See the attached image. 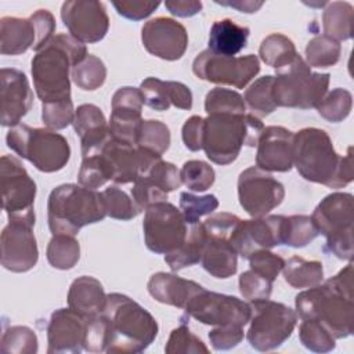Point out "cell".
Listing matches in <instances>:
<instances>
[{
    "label": "cell",
    "mask_w": 354,
    "mask_h": 354,
    "mask_svg": "<svg viewBox=\"0 0 354 354\" xmlns=\"http://www.w3.org/2000/svg\"><path fill=\"white\" fill-rule=\"evenodd\" d=\"M354 8L347 1L326 3L322 14L324 33L336 41L353 37Z\"/></svg>",
    "instance_id": "1f68e13d"
},
{
    "label": "cell",
    "mask_w": 354,
    "mask_h": 354,
    "mask_svg": "<svg viewBox=\"0 0 354 354\" xmlns=\"http://www.w3.org/2000/svg\"><path fill=\"white\" fill-rule=\"evenodd\" d=\"M353 108V95L346 88H333L326 93L322 101L318 104V113L328 122L339 123L344 120Z\"/></svg>",
    "instance_id": "ab89813d"
},
{
    "label": "cell",
    "mask_w": 354,
    "mask_h": 354,
    "mask_svg": "<svg viewBox=\"0 0 354 354\" xmlns=\"http://www.w3.org/2000/svg\"><path fill=\"white\" fill-rule=\"evenodd\" d=\"M106 216L116 220H131L142 210L137 206L134 199L116 185H111L102 191Z\"/></svg>",
    "instance_id": "ee69618b"
},
{
    "label": "cell",
    "mask_w": 354,
    "mask_h": 354,
    "mask_svg": "<svg viewBox=\"0 0 354 354\" xmlns=\"http://www.w3.org/2000/svg\"><path fill=\"white\" fill-rule=\"evenodd\" d=\"M183 310L185 317L212 326H245L252 315L250 304L246 301L235 296L207 290L203 286L192 295Z\"/></svg>",
    "instance_id": "7c38bea8"
},
{
    "label": "cell",
    "mask_w": 354,
    "mask_h": 354,
    "mask_svg": "<svg viewBox=\"0 0 354 354\" xmlns=\"http://www.w3.org/2000/svg\"><path fill=\"white\" fill-rule=\"evenodd\" d=\"M140 90L144 104L155 111H167L171 105L180 109L192 108V93L181 82L147 77L141 82Z\"/></svg>",
    "instance_id": "d4e9b609"
},
{
    "label": "cell",
    "mask_w": 354,
    "mask_h": 354,
    "mask_svg": "<svg viewBox=\"0 0 354 354\" xmlns=\"http://www.w3.org/2000/svg\"><path fill=\"white\" fill-rule=\"evenodd\" d=\"M250 29L230 18L214 21L209 32V50L214 54L234 57L246 47Z\"/></svg>",
    "instance_id": "f546056e"
},
{
    "label": "cell",
    "mask_w": 354,
    "mask_h": 354,
    "mask_svg": "<svg viewBox=\"0 0 354 354\" xmlns=\"http://www.w3.org/2000/svg\"><path fill=\"white\" fill-rule=\"evenodd\" d=\"M86 44L72 35L58 33L32 59L33 86L41 104L71 98L72 69L87 57Z\"/></svg>",
    "instance_id": "3957f363"
},
{
    "label": "cell",
    "mask_w": 354,
    "mask_h": 354,
    "mask_svg": "<svg viewBox=\"0 0 354 354\" xmlns=\"http://www.w3.org/2000/svg\"><path fill=\"white\" fill-rule=\"evenodd\" d=\"M272 82L274 76L267 75L259 77L246 88L243 100L246 106L252 111V115L263 118L278 108L272 97Z\"/></svg>",
    "instance_id": "d590c367"
},
{
    "label": "cell",
    "mask_w": 354,
    "mask_h": 354,
    "mask_svg": "<svg viewBox=\"0 0 354 354\" xmlns=\"http://www.w3.org/2000/svg\"><path fill=\"white\" fill-rule=\"evenodd\" d=\"M217 4L232 7L241 12L252 14L256 12L259 8H261L263 1H253V0H232V1H216Z\"/></svg>",
    "instance_id": "be15d7a7"
},
{
    "label": "cell",
    "mask_w": 354,
    "mask_h": 354,
    "mask_svg": "<svg viewBox=\"0 0 354 354\" xmlns=\"http://www.w3.org/2000/svg\"><path fill=\"white\" fill-rule=\"evenodd\" d=\"M1 126L12 127L29 112L33 104L26 75L15 68H1Z\"/></svg>",
    "instance_id": "603a6c76"
},
{
    "label": "cell",
    "mask_w": 354,
    "mask_h": 354,
    "mask_svg": "<svg viewBox=\"0 0 354 354\" xmlns=\"http://www.w3.org/2000/svg\"><path fill=\"white\" fill-rule=\"evenodd\" d=\"M75 111L72 100L41 104V120L51 130H61L73 123Z\"/></svg>",
    "instance_id": "f907efd6"
},
{
    "label": "cell",
    "mask_w": 354,
    "mask_h": 354,
    "mask_svg": "<svg viewBox=\"0 0 354 354\" xmlns=\"http://www.w3.org/2000/svg\"><path fill=\"white\" fill-rule=\"evenodd\" d=\"M144 105V97L140 88L120 87L112 97V112L109 118V134L113 140L137 144L140 127L142 123L141 111Z\"/></svg>",
    "instance_id": "ffe728a7"
},
{
    "label": "cell",
    "mask_w": 354,
    "mask_h": 354,
    "mask_svg": "<svg viewBox=\"0 0 354 354\" xmlns=\"http://www.w3.org/2000/svg\"><path fill=\"white\" fill-rule=\"evenodd\" d=\"M6 141L10 149L43 173L64 169L71 158L66 138L48 127H30L19 123L10 127Z\"/></svg>",
    "instance_id": "52a82bcc"
},
{
    "label": "cell",
    "mask_w": 354,
    "mask_h": 354,
    "mask_svg": "<svg viewBox=\"0 0 354 354\" xmlns=\"http://www.w3.org/2000/svg\"><path fill=\"white\" fill-rule=\"evenodd\" d=\"M299 337L301 344L314 353H329L336 347V339L332 333L321 322L314 319H301Z\"/></svg>",
    "instance_id": "60d3db41"
},
{
    "label": "cell",
    "mask_w": 354,
    "mask_h": 354,
    "mask_svg": "<svg viewBox=\"0 0 354 354\" xmlns=\"http://www.w3.org/2000/svg\"><path fill=\"white\" fill-rule=\"evenodd\" d=\"M149 295L159 303L184 308L187 301L202 286L195 281L184 279L170 272H156L151 275L147 283Z\"/></svg>",
    "instance_id": "484cf974"
},
{
    "label": "cell",
    "mask_w": 354,
    "mask_h": 354,
    "mask_svg": "<svg viewBox=\"0 0 354 354\" xmlns=\"http://www.w3.org/2000/svg\"><path fill=\"white\" fill-rule=\"evenodd\" d=\"M293 137L286 127H264L257 141L256 166L264 171H289L293 167Z\"/></svg>",
    "instance_id": "7402d4cb"
},
{
    "label": "cell",
    "mask_w": 354,
    "mask_h": 354,
    "mask_svg": "<svg viewBox=\"0 0 354 354\" xmlns=\"http://www.w3.org/2000/svg\"><path fill=\"white\" fill-rule=\"evenodd\" d=\"M165 7L170 11V14L188 18L198 14L202 10V1L198 0H169L165 1Z\"/></svg>",
    "instance_id": "6125c7cd"
},
{
    "label": "cell",
    "mask_w": 354,
    "mask_h": 354,
    "mask_svg": "<svg viewBox=\"0 0 354 354\" xmlns=\"http://www.w3.org/2000/svg\"><path fill=\"white\" fill-rule=\"evenodd\" d=\"M141 40L149 54L166 61L180 59L188 47L184 25L167 17L147 21L141 29Z\"/></svg>",
    "instance_id": "d6986e66"
},
{
    "label": "cell",
    "mask_w": 354,
    "mask_h": 354,
    "mask_svg": "<svg viewBox=\"0 0 354 354\" xmlns=\"http://www.w3.org/2000/svg\"><path fill=\"white\" fill-rule=\"evenodd\" d=\"M71 76L79 88L97 90L106 79V68L98 57L87 54V57L72 69Z\"/></svg>",
    "instance_id": "f35d334b"
},
{
    "label": "cell",
    "mask_w": 354,
    "mask_h": 354,
    "mask_svg": "<svg viewBox=\"0 0 354 354\" xmlns=\"http://www.w3.org/2000/svg\"><path fill=\"white\" fill-rule=\"evenodd\" d=\"M0 350L3 353L35 354L37 351V336L25 325H14L3 332Z\"/></svg>",
    "instance_id": "f6af8a7d"
},
{
    "label": "cell",
    "mask_w": 354,
    "mask_h": 354,
    "mask_svg": "<svg viewBox=\"0 0 354 354\" xmlns=\"http://www.w3.org/2000/svg\"><path fill=\"white\" fill-rule=\"evenodd\" d=\"M109 180H111V176H109L108 167L100 153L94 156L83 158L80 170L77 174L79 185L90 189H97L105 185Z\"/></svg>",
    "instance_id": "681fc988"
},
{
    "label": "cell",
    "mask_w": 354,
    "mask_h": 354,
    "mask_svg": "<svg viewBox=\"0 0 354 354\" xmlns=\"http://www.w3.org/2000/svg\"><path fill=\"white\" fill-rule=\"evenodd\" d=\"M35 221L11 218L1 231V266L11 272H26L39 260L33 234Z\"/></svg>",
    "instance_id": "2e32d148"
},
{
    "label": "cell",
    "mask_w": 354,
    "mask_h": 354,
    "mask_svg": "<svg viewBox=\"0 0 354 354\" xmlns=\"http://www.w3.org/2000/svg\"><path fill=\"white\" fill-rule=\"evenodd\" d=\"M106 303V295L98 279L88 275L76 278L68 292V306L84 318L101 315Z\"/></svg>",
    "instance_id": "4316f807"
},
{
    "label": "cell",
    "mask_w": 354,
    "mask_h": 354,
    "mask_svg": "<svg viewBox=\"0 0 354 354\" xmlns=\"http://www.w3.org/2000/svg\"><path fill=\"white\" fill-rule=\"evenodd\" d=\"M36 28L32 18L3 17L0 19V53L19 55L36 44Z\"/></svg>",
    "instance_id": "83f0119b"
},
{
    "label": "cell",
    "mask_w": 354,
    "mask_h": 354,
    "mask_svg": "<svg viewBox=\"0 0 354 354\" xmlns=\"http://www.w3.org/2000/svg\"><path fill=\"white\" fill-rule=\"evenodd\" d=\"M218 206V199L209 194L203 196L194 195L191 192L180 194V210L187 224L199 223V218L206 214H212Z\"/></svg>",
    "instance_id": "7dc6e473"
},
{
    "label": "cell",
    "mask_w": 354,
    "mask_h": 354,
    "mask_svg": "<svg viewBox=\"0 0 354 354\" xmlns=\"http://www.w3.org/2000/svg\"><path fill=\"white\" fill-rule=\"evenodd\" d=\"M87 318L72 308L55 310L47 325L48 354H79L84 350Z\"/></svg>",
    "instance_id": "44dd1931"
},
{
    "label": "cell",
    "mask_w": 354,
    "mask_h": 354,
    "mask_svg": "<svg viewBox=\"0 0 354 354\" xmlns=\"http://www.w3.org/2000/svg\"><path fill=\"white\" fill-rule=\"evenodd\" d=\"M187 238L176 250L165 254V261L171 271H178L201 261L203 246L206 242V232L202 223L189 224Z\"/></svg>",
    "instance_id": "4dcf8cb0"
},
{
    "label": "cell",
    "mask_w": 354,
    "mask_h": 354,
    "mask_svg": "<svg viewBox=\"0 0 354 354\" xmlns=\"http://www.w3.org/2000/svg\"><path fill=\"white\" fill-rule=\"evenodd\" d=\"M239 217L232 213L218 212L210 214L202 224L207 236L228 239L231 238L236 224L239 223Z\"/></svg>",
    "instance_id": "11a10c76"
},
{
    "label": "cell",
    "mask_w": 354,
    "mask_h": 354,
    "mask_svg": "<svg viewBox=\"0 0 354 354\" xmlns=\"http://www.w3.org/2000/svg\"><path fill=\"white\" fill-rule=\"evenodd\" d=\"M342 46L326 35L314 36L306 46V62L314 68H328L340 59Z\"/></svg>",
    "instance_id": "8d00e7d4"
},
{
    "label": "cell",
    "mask_w": 354,
    "mask_h": 354,
    "mask_svg": "<svg viewBox=\"0 0 354 354\" xmlns=\"http://www.w3.org/2000/svg\"><path fill=\"white\" fill-rule=\"evenodd\" d=\"M249 266L250 270L274 282L278 274L282 271L285 260L279 254L270 252V249H263L254 252L249 257Z\"/></svg>",
    "instance_id": "db71d44e"
},
{
    "label": "cell",
    "mask_w": 354,
    "mask_h": 354,
    "mask_svg": "<svg viewBox=\"0 0 354 354\" xmlns=\"http://www.w3.org/2000/svg\"><path fill=\"white\" fill-rule=\"evenodd\" d=\"M260 59L275 71L288 65L297 55L293 41L282 33H271L263 39L259 48Z\"/></svg>",
    "instance_id": "836d02e7"
},
{
    "label": "cell",
    "mask_w": 354,
    "mask_h": 354,
    "mask_svg": "<svg viewBox=\"0 0 354 354\" xmlns=\"http://www.w3.org/2000/svg\"><path fill=\"white\" fill-rule=\"evenodd\" d=\"M319 235L313 218L306 214L285 216L283 245L292 248H304Z\"/></svg>",
    "instance_id": "74e56055"
},
{
    "label": "cell",
    "mask_w": 354,
    "mask_h": 354,
    "mask_svg": "<svg viewBox=\"0 0 354 354\" xmlns=\"http://www.w3.org/2000/svg\"><path fill=\"white\" fill-rule=\"evenodd\" d=\"M180 180L188 189L203 192L210 188L216 180L214 169L203 160H187L180 170Z\"/></svg>",
    "instance_id": "bcb514c9"
},
{
    "label": "cell",
    "mask_w": 354,
    "mask_h": 354,
    "mask_svg": "<svg viewBox=\"0 0 354 354\" xmlns=\"http://www.w3.org/2000/svg\"><path fill=\"white\" fill-rule=\"evenodd\" d=\"M30 18L36 28L37 39L33 50L37 53L53 39L55 32V18L48 10H36Z\"/></svg>",
    "instance_id": "680465c9"
},
{
    "label": "cell",
    "mask_w": 354,
    "mask_h": 354,
    "mask_svg": "<svg viewBox=\"0 0 354 354\" xmlns=\"http://www.w3.org/2000/svg\"><path fill=\"white\" fill-rule=\"evenodd\" d=\"M202 267L214 278H230L238 268V253L228 239L206 235L201 259Z\"/></svg>",
    "instance_id": "f1b7e54d"
},
{
    "label": "cell",
    "mask_w": 354,
    "mask_h": 354,
    "mask_svg": "<svg viewBox=\"0 0 354 354\" xmlns=\"http://www.w3.org/2000/svg\"><path fill=\"white\" fill-rule=\"evenodd\" d=\"M293 166L304 180L329 188H343L353 181L351 147L344 156L339 155L322 129L304 127L295 133Z\"/></svg>",
    "instance_id": "7a4b0ae2"
},
{
    "label": "cell",
    "mask_w": 354,
    "mask_h": 354,
    "mask_svg": "<svg viewBox=\"0 0 354 354\" xmlns=\"http://www.w3.org/2000/svg\"><path fill=\"white\" fill-rule=\"evenodd\" d=\"M205 111L213 113H245L246 104L243 97L234 90L216 87L212 88L205 98Z\"/></svg>",
    "instance_id": "b9f144b4"
},
{
    "label": "cell",
    "mask_w": 354,
    "mask_h": 354,
    "mask_svg": "<svg viewBox=\"0 0 354 354\" xmlns=\"http://www.w3.org/2000/svg\"><path fill=\"white\" fill-rule=\"evenodd\" d=\"M353 264L351 261L325 283L300 292L295 299L296 313L301 319L321 322L335 339L353 333Z\"/></svg>",
    "instance_id": "6da1fadb"
},
{
    "label": "cell",
    "mask_w": 354,
    "mask_h": 354,
    "mask_svg": "<svg viewBox=\"0 0 354 354\" xmlns=\"http://www.w3.org/2000/svg\"><path fill=\"white\" fill-rule=\"evenodd\" d=\"M354 198L348 192L326 195L314 209L311 218L319 234L326 238L325 250L337 259L353 260Z\"/></svg>",
    "instance_id": "9c48e42d"
},
{
    "label": "cell",
    "mask_w": 354,
    "mask_h": 354,
    "mask_svg": "<svg viewBox=\"0 0 354 354\" xmlns=\"http://www.w3.org/2000/svg\"><path fill=\"white\" fill-rule=\"evenodd\" d=\"M238 198L243 210L253 218L264 217L282 203L285 188L268 171L252 166L238 177Z\"/></svg>",
    "instance_id": "9a60e30c"
},
{
    "label": "cell",
    "mask_w": 354,
    "mask_h": 354,
    "mask_svg": "<svg viewBox=\"0 0 354 354\" xmlns=\"http://www.w3.org/2000/svg\"><path fill=\"white\" fill-rule=\"evenodd\" d=\"M73 129L80 137L82 156L98 155L111 138L109 126L102 111L94 104H82L75 111Z\"/></svg>",
    "instance_id": "cb8c5ba5"
},
{
    "label": "cell",
    "mask_w": 354,
    "mask_h": 354,
    "mask_svg": "<svg viewBox=\"0 0 354 354\" xmlns=\"http://www.w3.org/2000/svg\"><path fill=\"white\" fill-rule=\"evenodd\" d=\"M285 216L274 214L250 220H239L230 243L243 259H249L254 252L283 245Z\"/></svg>",
    "instance_id": "e0dca14e"
},
{
    "label": "cell",
    "mask_w": 354,
    "mask_h": 354,
    "mask_svg": "<svg viewBox=\"0 0 354 354\" xmlns=\"http://www.w3.org/2000/svg\"><path fill=\"white\" fill-rule=\"evenodd\" d=\"M203 147L206 156L217 165L232 163L243 145L256 147L264 129L252 113H213L203 119Z\"/></svg>",
    "instance_id": "5b68a950"
},
{
    "label": "cell",
    "mask_w": 354,
    "mask_h": 354,
    "mask_svg": "<svg viewBox=\"0 0 354 354\" xmlns=\"http://www.w3.org/2000/svg\"><path fill=\"white\" fill-rule=\"evenodd\" d=\"M140 177H145L153 185H156L159 189L167 194L171 191H176L181 185L180 171L177 170V167L173 163L166 162L163 159H159L158 162H155L152 167Z\"/></svg>",
    "instance_id": "816d5d0a"
},
{
    "label": "cell",
    "mask_w": 354,
    "mask_h": 354,
    "mask_svg": "<svg viewBox=\"0 0 354 354\" xmlns=\"http://www.w3.org/2000/svg\"><path fill=\"white\" fill-rule=\"evenodd\" d=\"M192 72L198 79L214 84L243 88L260 72V61L254 54L227 57L214 54L207 48L195 57Z\"/></svg>",
    "instance_id": "4fadbf2b"
},
{
    "label": "cell",
    "mask_w": 354,
    "mask_h": 354,
    "mask_svg": "<svg viewBox=\"0 0 354 354\" xmlns=\"http://www.w3.org/2000/svg\"><path fill=\"white\" fill-rule=\"evenodd\" d=\"M275 72L272 97L277 106L317 108L328 93L329 73L313 72L300 54Z\"/></svg>",
    "instance_id": "ba28073f"
},
{
    "label": "cell",
    "mask_w": 354,
    "mask_h": 354,
    "mask_svg": "<svg viewBox=\"0 0 354 354\" xmlns=\"http://www.w3.org/2000/svg\"><path fill=\"white\" fill-rule=\"evenodd\" d=\"M165 351L167 354H207L209 348L189 330L187 325L181 324L178 328L171 330L165 346Z\"/></svg>",
    "instance_id": "c3c4849f"
},
{
    "label": "cell",
    "mask_w": 354,
    "mask_h": 354,
    "mask_svg": "<svg viewBox=\"0 0 354 354\" xmlns=\"http://www.w3.org/2000/svg\"><path fill=\"white\" fill-rule=\"evenodd\" d=\"M106 216L102 192L77 184L55 187L47 202L48 227L53 235H76L83 227L98 223Z\"/></svg>",
    "instance_id": "8992f818"
},
{
    "label": "cell",
    "mask_w": 354,
    "mask_h": 354,
    "mask_svg": "<svg viewBox=\"0 0 354 354\" xmlns=\"http://www.w3.org/2000/svg\"><path fill=\"white\" fill-rule=\"evenodd\" d=\"M101 317L106 324L108 333L105 353H141L158 336L159 328L152 314L126 295H106Z\"/></svg>",
    "instance_id": "277c9868"
},
{
    "label": "cell",
    "mask_w": 354,
    "mask_h": 354,
    "mask_svg": "<svg viewBox=\"0 0 354 354\" xmlns=\"http://www.w3.org/2000/svg\"><path fill=\"white\" fill-rule=\"evenodd\" d=\"M0 180L3 209L8 220L25 218L35 221L36 183L28 174L24 165L12 155H3L0 159Z\"/></svg>",
    "instance_id": "5bb4252c"
},
{
    "label": "cell",
    "mask_w": 354,
    "mask_h": 354,
    "mask_svg": "<svg viewBox=\"0 0 354 354\" xmlns=\"http://www.w3.org/2000/svg\"><path fill=\"white\" fill-rule=\"evenodd\" d=\"M131 198L141 210H145L151 205L167 201V192L159 189L145 177H138L131 188Z\"/></svg>",
    "instance_id": "9f6ffc18"
},
{
    "label": "cell",
    "mask_w": 354,
    "mask_h": 354,
    "mask_svg": "<svg viewBox=\"0 0 354 354\" xmlns=\"http://www.w3.org/2000/svg\"><path fill=\"white\" fill-rule=\"evenodd\" d=\"M142 230L147 248L153 253L167 254L183 245L188 224L181 210L163 201L145 209Z\"/></svg>",
    "instance_id": "8fae6325"
},
{
    "label": "cell",
    "mask_w": 354,
    "mask_h": 354,
    "mask_svg": "<svg viewBox=\"0 0 354 354\" xmlns=\"http://www.w3.org/2000/svg\"><path fill=\"white\" fill-rule=\"evenodd\" d=\"M46 256L51 267L57 270H71L80 259V245L73 235L55 234L47 245Z\"/></svg>",
    "instance_id": "e575fe53"
},
{
    "label": "cell",
    "mask_w": 354,
    "mask_h": 354,
    "mask_svg": "<svg viewBox=\"0 0 354 354\" xmlns=\"http://www.w3.org/2000/svg\"><path fill=\"white\" fill-rule=\"evenodd\" d=\"M159 1H113L112 6L118 11L119 15L131 19L141 21L149 17L158 7Z\"/></svg>",
    "instance_id": "91938a15"
},
{
    "label": "cell",
    "mask_w": 354,
    "mask_h": 354,
    "mask_svg": "<svg viewBox=\"0 0 354 354\" xmlns=\"http://www.w3.org/2000/svg\"><path fill=\"white\" fill-rule=\"evenodd\" d=\"M61 18L69 35L82 43L102 40L109 29L104 3L95 0H71L61 7Z\"/></svg>",
    "instance_id": "ac0fdd59"
},
{
    "label": "cell",
    "mask_w": 354,
    "mask_h": 354,
    "mask_svg": "<svg viewBox=\"0 0 354 354\" xmlns=\"http://www.w3.org/2000/svg\"><path fill=\"white\" fill-rule=\"evenodd\" d=\"M243 339V326L223 325L214 326L209 332V340L214 350H230L236 347Z\"/></svg>",
    "instance_id": "6f0895ef"
},
{
    "label": "cell",
    "mask_w": 354,
    "mask_h": 354,
    "mask_svg": "<svg viewBox=\"0 0 354 354\" xmlns=\"http://www.w3.org/2000/svg\"><path fill=\"white\" fill-rule=\"evenodd\" d=\"M285 281L292 288H313L322 282L324 267L318 260H306L301 256H292L282 268Z\"/></svg>",
    "instance_id": "d6a6232c"
},
{
    "label": "cell",
    "mask_w": 354,
    "mask_h": 354,
    "mask_svg": "<svg viewBox=\"0 0 354 354\" xmlns=\"http://www.w3.org/2000/svg\"><path fill=\"white\" fill-rule=\"evenodd\" d=\"M249 344L257 351H271L282 346L297 324V313L283 303L268 299L250 301Z\"/></svg>",
    "instance_id": "30bf717a"
},
{
    "label": "cell",
    "mask_w": 354,
    "mask_h": 354,
    "mask_svg": "<svg viewBox=\"0 0 354 354\" xmlns=\"http://www.w3.org/2000/svg\"><path fill=\"white\" fill-rule=\"evenodd\" d=\"M203 118L199 115H194L185 120L181 129V136L184 145L189 151H199L203 147Z\"/></svg>",
    "instance_id": "94428289"
},
{
    "label": "cell",
    "mask_w": 354,
    "mask_h": 354,
    "mask_svg": "<svg viewBox=\"0 0 354 354\" xmlns=\"http://www.w3.org/2000/svg\"><path fill=\"white\" fill-rule=\"evenodd\" d=\"M136 145L163 155L170 147V130L160 120H142Z\"/></svg>",
    "instance_id": "7bdbcfd3"
},
{
    "label": "cell",
    "mask_w": 354,
    "mask_h": 354,
    "mask_svg": "<svg viewBox=\"0 0 354 354\" xmlns=\"http://www.w3.org/2000/svg\"><path fill=\"white\" fill-rule=\"evenodd\" d=\"M271 290L272 282L253 270H248L239 277V292L249 301L268 299Z\"/></svg>",
    "instance_id": "f5cc1de1"
}]
</instances>
